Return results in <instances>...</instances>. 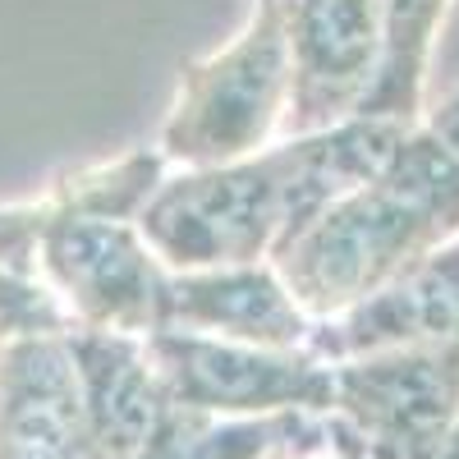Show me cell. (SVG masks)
Segmentation results:
<instances>
[{
  "instance_id": "8992f818",
  "label": "cell",
  "mask_w": 459,
  "mask_h": 459,
  "mask_svg": "<svg viewBox=\"0 0 459 459\" xmlns=\"http://www.w3.org/2000/svg\"><path fill=\"white\" fill-rule=\"evenodd\" d=\"M290 47V120L317 134L363 115L381 65L386 23L381 0H281Z\"/></svg>"
},
{
  "instance_id": "8fae6325",
  "label": "cell",
  "mask_w": 459,
  "mask_h": 459,
  "mask_svg": "<svg viewBox=\"0 0 459 459\" xmlns=\"http://www.w3.org/2000/svg\"><path fill=\"white\" fill-rule=\"evenodd\" d=\"M74 363L83 377V400H88V428L101 459H138L157 441L170 391L152 363L125 331H83L69 340Z\"/></svg>"
},
{
  "instance_id": "3957f363",
  "label": "cell",
  "mask_w": 459,
  "mask_h": 459,
  "mask_svg": "<svg viewBox=\"0 0 459 459\" xmlns=\"http://www.w3.org/2000/svg\"><path fill=\"white\" fill-rule=\"evenodd\" d=\"M285 110H290L285 5L281 0H253L248 23L225 47L179 69V92L161 125L157 152L184 170L244 161L272 143Z\"/></svg>"
},
{
  "instance_id": "277c9868",
  "label": "cell",
  "mask_w": 459,
  "mask_h": 459,
  "mask_svg": "<svg viewBox=\"0 0 459 459\" xmlns=\"http://www.w3.org/2000/svg\"><path fill=\"white\" fill-rule=\"evenodd\" d=\"M32 212L37 262L92 331H161L170 266L152 253L134 216L83 207L65 179Z\"/></svg>"
},
{
  "instance_id": "ba28073f",
  "label": "cell",
  "mask_w": 459,
  "mask_h": 459,
  "mask_svg": "<svg viewBox=\"0 0 459 459\" xmlns=\"http://www.w3.org/2000/svg\"><path fill=\"white\" fill-rule=\"evenodd\" d=\"M308 340L317 354L331 359L459 344V239L441 244L391 285L359 299L354 308L326 317V331Z\"/></svg>"
},
{
  "instance_id": "6da1fadb",
  "label": "cell",
  "mask_w": 459,
  "mask_h": 459,
  "mask_svg": "<svg viewBox=\"0 0 459 459\" xmlns=\"http://www.w3.org/2000/svg\"><path fill=\"white\" fill-rule=\"evenodd\" d=\"M409 125L354 115L344 125L266 143L230 166H198L161 179L138 230L170 272L272 262L335 198L386 166Z\"/></svg>"
},
{
  "instance_id": "9c48e42d",
  "label": "cell",
  "mask_w": 459,
  "mask_h": 459,
  "mask_svg": "<svg viewBox=\"0 0 459 459\" xmlns=\"http://www.w3.org/2000/svg\"><path fill=\"white\" fill-rule=\"evenodd\" d=\"M88 450L97 446L69 340H19L0 381V459H83Z\"/></svg>"
},
{
  "instance_id": "5b68a950",
  "label": "cell",
  "mask_w": 459,
  "mask_h": 459,
  "mask_svg": "<svg viewBox=\"0 0 459 459\" xmlns=\"http://www.w3.org/2000/svg\"><path fill=\"white\" fill-rule=\"evenodd\" d=\"M147 354L170 400L194 413H276L335 404V372L294 350H262V344L194 331H152Z\"/></svg>"
},
{
  "instance_id": "7c38bea8",
  "label": "cell",
  "mask_w": 459,
  "mask_h": 459,
  "mask_svg": "<svg viewBox=\"0 0 459 459\" xmlns=\"http://www.w3.org/2000/svg\"><path fill=\"white\" fill-rule=\"evenodd\" d=\"M450 0H381V23H386V65L363 106L372 120L418 125L423 120V92L437 37L446 28Z\"/></svg>"
},
{
  "instance_id": "52a82bcc",
  "label": "cell",
  "mask_w": 459,
  "mask_h": 459,
  "mask_svg": "<svg viewBox=\"0 0 459 459\" xmlns=\"http://www.w3.org/2000/svg\"><path fill=\"white\" fill-rule=\"evenodd\" d=\"M331 372L335 404L381 459H428L459 418V344L359 354Z\"/></svg>"
},
{
  "instance_id": "30bf717a",
  "label": "cell",
  "mask_w": 459,
  "mask_h": 459,
  "mask_svg": "<svg viewBox=\"0 0 459 459\" xmlns=\"http://www.w3.org/2000/svg\"><path fill=\"white\" fill-rule=\"evenodd\" d=\"M161 331L221 335L262 344V350H299L313 326L276 266L248 262L212 266V272H170Z\"/></svg>"
},
{
  "instance_id": "5bb4252c",
  "label": "cell",
  "mask_w": 459,
  "mask_h": 459,
  "mask_svg": "<svg viewBox=\"0 0 459 459\" xmlns=\"http://www.w3.org/2000/svg\"><path fill=\"white\" fill-rule=\"evenodd\" d=\"M428 459H459V418H455V423H450V432H446V441L428 455Z\"/></svg>"
},
{
  "instance_id": "4fadbf2b",
  "label": "cell",
  "mask_w": 459,
  "mask_h": 459,
  "mask_svg": "<svg viewBox=\"0 0 459 459\" xmlns=\"http://www.w3.org/2000/svg\"><path fill=\"white\" fill-rule=\"evenodd\" d=\"M418 125H423L446 152H455V157H459V88H450L432 110H423V120H418Z\"/></svg>"
},
{
  "instance_id": "7a4b0ae2",
  "label": "cell",
  "mask_w": 459,
  "mask_h": 459,
  "mask_svg": "<svg viewBox=\"0 0 459 459\" xmlns=\"http://www.w3.org/2000/svg\"><path fill=\"white\" fill-rule=\"evenodd\" d=\"M459 239V157L413 125L377 175L335 198L272 266L308 317H335Z\"/></svg>"
}]
</instances>
